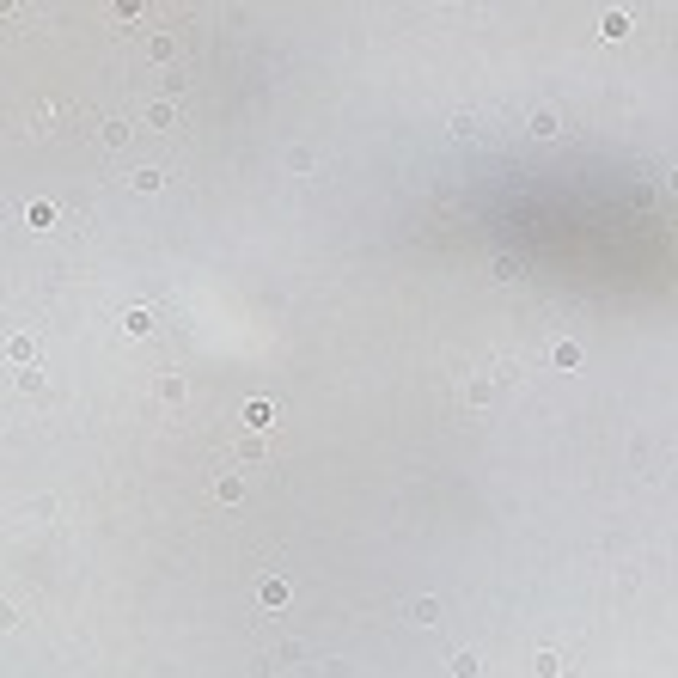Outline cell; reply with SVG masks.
Instances as JSON below:
<instances>
[{"mask_svg": "<svg viewBox=\"0 0 678 678\" xmlns=\"http://www.w3.org/2000/svg\"><path fill=\"white\" fill-rule=\"evenodd\" d=\"M257 593H263V605H269V611H281V605L294 599V587H287L281 574H263V587H257Z\"/></svg>", "mask_w": 678, "mask_h": 678, "instance_id": "obj_1", "label": "cell"}, {"mask_svg": "<svg viewBox=\"0 0 678 678\" xmlns=\"http://www.w3.org/2000/svg\"><path fill=\"white\" fill-rule=\"evenodd\" d=\"M214 501H244V477H232V470L214 477Z\"/></svg>", "mask_w": 678, "mask_h": 678, "instance_id": "obj_2", "label": "cell"}, {"mask_svg": "<svg viewBox=\"0 0 678 678\" xmlns=\"http://www.w3.org/2000/svg\"><path fill=\"white\" fill-rule=\"evenodd\" d=\"M489 397H495V379H465V404H489Z\"/></svg>", "mask_w": 678, "mask_h": 678, "instance_id": "obj_3", "label": "cell"}, {"mask_svg": "<svg viewBox=\"0 0 678 678\" xmlns=\"http://www.w3.org/2000/svg\"><path fill=\"white\" fill-rule=\"evenodd\" d=\"M122 330H129V336H147V330H153V312H141V306H135V312H122Z\"/></svg>", "mask_w": 678, "mask_h": 678, "instance_id": "obj_4", "label": "cell"}, {"mask_svg": "<svg viewBox=\"0 0 678 678\" xmlns=\"http://www.w3.org/2000/svg\"><path fill=\"white\" fill-rule=\"evenodd\" d=\"M452 129H458V135H483V110H458Z\"/></svg>", "mask_w": 678, "mask_h": 678, "instance_id": "obj_5", "label": "cell"}, {"mask_svg": "<svg viewBox=\"0 0 678 678\" xmlns=\"http://www.w3.org/2000/svg\"><path fill=\"white\" fill-rule=\"evenodd\" d=\"M452 678H477V654H470V648L452 654Z\"/></svg>", "mask_w": 678, "mask_h": 678, "instance_id": "obj_6", "label": "cell"}, {"mask_svg": "<svg viewBox=\"0 0 678 678\" xmlns=\"http://www.w3.org/2000/svg\"><path fill=\"white\" fill-rule=\"evenodd\" d=\"M409 618H416V623H440V599H416V605H409Z\"/></svg>", "mask_w": 678, "mask_h": 678, "instance_id": "obj_7", "label": "cell"}, {"mask_svg": "<svg viewBox=\"0 0 678 678\" xmlns=\"http://www.w3.org/2000/svg\"><path fill=\"white\" fill-rule=\"evenodd\" d=\"M244 422H251V428H269L275 409H269V404H244Z\"/></svg>", "mask_w": 678, "mask_h": 678, "instance_id": "obj_8", "label": "cell"}, {"mask_svg": "<svg viewBox=\"0 0 678 678\" xmlns=\"http://www.w3.org/2000/svg\"><path fill=\"white\" fill-rule=\"evenodd\" d=\"M550 361H556V367H581V348H574V343H556V348H550Z\"/></svg>", "mask_w": 678, "mask_h": 678, "instance_id": "obj_9", "label": "cell"}, {"mask_svg": "<svg viewBox=\"0 0 678 678\" xmlns=\"http://www.w3.org/2000/svg\"><path fill=\"white\" fill-rule=\"evenodd\" d=\"M25 220H31V226H49V220H55V208H49V202H31Z\"/></svg>", "mask_w": 678, "mask_h": 678, "instance_id": "obj_10", "label": "cell"}, {"mask_svg": "<svg viewBox=\"0 0 678 678\" xmlns=\"http://www.w3.org/2000/svg\"><path fill=\"white\" fill-rule=\"evenodd\" d=\"M159 397H166V404H178V397H183V379H178V373L159 379Z\"/></svg>", "mask_w": 678, "mask_h": 678, "instance_id": "obj_11", "label": "cell"}, {"mask_svg": "<svg viewBox=\"0 0 678 678\" xmlns=\"http://www.w3.org/2000/svg\"><path fill=\"white\" fill-rule=\"evenodd\" d=\"M532 666H538V678H556V672H562V660H556V654H538Z\"/></svg>", "mask_w": 678, "mask_h": 678, "instance_id": "obj_12", "label": "cell"}]
</instances>
